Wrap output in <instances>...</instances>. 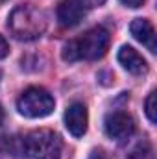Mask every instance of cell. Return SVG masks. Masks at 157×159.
<instances>
[{"mask_svg":"<svg viewBox=\"0 0 157 159\" xmlns=\"http://www.w3.org/2000/svg\"><path fill=\"white\" fill-rule=\"evenodd\" d=\"M109 41H111V37L105 28H102V26L91 28L79 39L69 41L63 46L61 57L70 63L78 61V59H89V61L100 59L105 56V52L109 48Z\"/></svg>","mask_w":157,"mask_h":159,"instance_id":"obj_1","label":"cell"},{"mask_svg":"<svg viewBox=\"0 0 157 159\" xmlns=\"http://www.w3.org/2000/svg\"><path fill=\"white\" fill-rule=\"evenodd\" d=\"M46 13L34 4L17 6L7 17V28L19 41H34L46 30Z\"/></svg>","mask_w":157,"mask_h":159,"instance_id":"obj_2","label":"cell"},{"mask_svg":"<svg viewBox=\"0 0 157 159\" xmlns=\"http://www.w3.org/2000/svg\"><path fill=\"white\" fill-rule=\"evenodd\" d=\"M54 106H56V102H54L52 94L41 87L26 89L17 100L19 113L28 119H43V117L50 115L54 111Z\"/></svg>","mask_w":157,"mask_h":159,"instance_id":"obj_3","label":"cell"},{"mask_svg":"<svg viewBox=\"0 0 157 159\" xmlns=\"http://www.w3.org/2000/svg\"><path fill=\"white\" fill-rule=\"evenodd\" d=\"M24 150L32 159H59L61 141L50 129H35L24 139Z\"/></svg>","mask_w":157,"mask_h":159,"instance_id":"obj_4","label":"cell"},{"mask_svg":"<svg viewBox=\"0 0 157 159\" xmlns=\"http://www.w3.org/2000/svg\"><path fill=\"white\" fill-rule=\"evenodd\" d=\"M104 128L109 139L115 141H126L135 133V122L124 111H113L104 120Z\"/></svg>","mask_w":157,"mask_h":159,"instance_id":"obj_5","label":"cell"},{"mask_svg":"<svg viewBox=\"0 0 157 159\" xmlns=\"http://www.w3.org/2000/svg\"><path fill=\"white\" fill-rule=\"evenodd\" d=\"M87 107L81 102H74L67 107L65 111V126L70 135L74 137H83L87 131Z\"/></svg>","mask_w":157,"mask_h":159,"instance_id":"obj_6","label":"cell"},{"mask_svg":"<svg viewBox=\"0 0 157 159\" xmlns=\"http://www.w3.org/2000/svg\"><path fill=\"white\" fill-rule=\"evenodd\" d=\"M85 7L79 0H63L57 6V20L63 28L78 26L85 17Z\"/></svg>","mask_w":157,"mask_h":159,"instance_id":"obj_7","label":"cell"},{"mask_svg":"<svg viewBox=\"0 0 157 159\" xmlns=\"http://www.w3.org/2000/svg\"><path fill=\"white\" fill-rule=\"evenodd\" d=\"M118 63L129 72V74H135V76H141V74H146L148 72V65H146V59L131 46L124 44L120 50H118Z\"/></svg>","mask_w":157,"mask_h":159,"instance_id":"obj_8","label":"cell"},{"mask_svg":"<svg viewBox=\"0 0 157 159\" xmlns=\"http://www.w3.org/2000/svg\"><path fill=\"white\" fill-rule=\"evenodd\" d=\"M129 30H131V35L139 41L141 44H144L152 54H155L157 52L155 30H154V26H152L150 20H146V19H135V20L131 22Z\"/></svg>","mask_w":157,"mask_h":159,"instance_id":"obj_9","label":"cell"},{"mask_svg":"<svg viewBox=\"0 0 157 159\" xmlns=\"http://www.w3.org/2000/svg\"><path fill=\"white\" fill-rule=\"evenodd\" d=\"M128 159H155L154 157V148H152V144L146 143V141L141 143V144H137Z\"/></svg>","mask_w":157,"mask_h":159,"instance_id":"obj_10","label":"cell"},{"mask_svg":"<svg viewBox=\"0 0 157 159\" xmlns=\"http://www.w3.org/2000/svg\"><path fill=\"white\" fill-rule=\"evenodd\" d=\"M155 91H152L150 94H148V98H146V117H148V120L152 122V124H155L157 122V113H155Z\"/></svg>","mask_w":157,"mask_h":159,"instance_id":"obj_11","label":"cell"},{"mask_svg":"<svg viewBox=\"0 0 157 159\" xmlns=\"http://www.w3.org/2000/svg\"><path fill=\"white\" fill-rule=\"evenodd\" d=\"M7 54H9V44H7V41L0 35V59H4Z\"/></svg>","mask_w":157,"mask_h":159,"instance_id":"obj_12","label":"cell"},{"mask_svg":"<svg viewBox=\"0 0 157 159\" xmlns=\"http://www.w3.org/2000/svg\"><path fill=\"white\" fill-rule=\"evenodd\" d=\"M79 2L83 4L85 9H91V7H98V6H102L105 0H79Z\"/></svg>","mask_w":157,"mask_h":159,"instance_id":"obj_13","label":"cell"},{"mask_svg":"<svg viewBox=\"0 0 157 159\" xmlns=\"http://www.w3.org/2000/svg\"><path fill=\"white\" fill-rule=\"evenodd\" d=\"M124 6H128V7H141L142 4H144V0H120Z\"/></svg>","mask_w":157,"mask_h":159,"instance_id":"obj_14","label":"cell"},{"mask_svg":"<svg viewBox=\"0 0 157 159\" xmlns=\"http://www.w3.org/2000/svg\"><path fill=\"white\" fill-rule=\"evenodd\" d=\"M2 122H4V109L0 107V124H2Z\"/></svg>","mask_w":157,"mask_h":159,"instance_id":"obj_15","label":"cell"},{"mask_svg":"<svg viewBox=\"0 0 157 159\" xmlns=\"http://www.w3.org/2000/svg\"><path fill=\"white\" fill-rule=\"evenodd\" d=\"M0 2H4V0H0Z\"/></svg>","mask_w":157,"mask_h":159,"instance_id":"obj_16","label":"cell"}]
</instances>
